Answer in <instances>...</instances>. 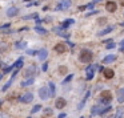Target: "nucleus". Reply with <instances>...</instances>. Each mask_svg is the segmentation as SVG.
I'll return each instance as SVG.
<instances>
[{
	"label": "nucleus",
	"mask_w": 124,
	"mask_h": 118,
	"mask_svg": "<svg viewBox=\"0 0 124 118\" xmlns=\"http://www.w3.org/2000/svg\"><path fill=\"white\" fill-rule=\"evenodd\" d=\"M92 57H94V54H92V52L89 49H83L80 52V54H79V60L81 62H89L92 60Z\"/></svg>",
	"instance_id": "obj_1"
},
{
	"label": "nucleus",
	"mask_w": 124,
	"mask_h": 118,
	"mask_svg": "<svg viewBox=\"0 0 124 118\" xmlns=\"http://www.w3.org/2000/svg\"><path fill=\"white\" fill-rule=\"evenodd\" d=\"M96 68H100L97 64L95 65H88L85 68V78H87L88 81H91L92 78H94V74H95V70H96Z\"/></svg>",
	"instance_id": "obj_2"
},
{
	"label": "nucleus",
	"mask_w": 124,
	"mask_h": 118,
	"mask_svg": "<svg viewBox=\"0 0 124 118\" xmlns=\"http://www.w3.org/2000/svg\"><path fill=\"white\" fill-rule=\"evenodd\" d=\"M111 100H112V96H111L109 92H107V90L101 92V97H100V100H99L100 104H109Z\"/></svg>",
	"instance_id": "obj_3"
},
{
	"label": "nucleus",
	"mask_w": 124,
	"mask_h": 118,
	"mask_svg": "<svg viewBox=\"0 0 124 118\" xmlns=\"http://www.w3.org/2000/svg\"><path fill=\"white\" fill-rule=\"evenodd\" d=\"M35 73H36V68H35V65H31L30 68H27V69L24 70L23 76L25 78H34Z\"/></svg>",
	"instance_id": "obj_4"
},
{
	"label": "nucleus",
	"mask_w": 124,
	"mask_h": 118,
	"mask_svg": "<svg viewBox=\"0 0 124 118\" xmlns=\"http://www.w3.org/2000/svg\"><path fill=\"white\" fill-rule=\"evenodd\" d=\"M50 96H51V93L50 92H48V89L47 88H40L39 89V97L41 98V100H43V101H45V100H48V98H50Z\"/></svg>",
	"instance_id": "obj_5"
},
{
	"label": "nucleus",
	"mask_w": 124,
	"mask_h": 118,
	"mask_svg": "<svg viewBox=\"0 0 124 118\" xmlns=\"http://www.w3.org/2000/svg\"><path fill=\"white\" fill-rule=\"evenodd\" d=\"M32 100H34L32 93H25L20 97V102H23V104H30V102H32Z\"/></svg>",
	"instance_id": "obj_6"
},
{
	"label": "nucleus",
	"mask_w": 124,
	"mask_h": 118,
	"mask_svg": "<svg viewBox=\"0 0 124 118\" xmlns=\"http://www.w3.org/2000/svg\"><path fill=\"white\" fill-rule=\"evenodd\" d=\"M71 7V1L69 0H61L60 3H59V5L56 7V9H68V8Z\"/></svg>",
	"instance_id": "obj_7"
},
{
	"label": "nucleus",
	"mask_w": 124,
	"mask_h": 118,
	"mask_svg": "<svg viewBox=\"0 0 124 118\" xmlns=\"http://www.w3.org/2000/svg\"><path fill=\"white\" fill-rule=\"evenodd\" d=\"M17 13H19V8L17 7H11V8H8L7 12H5V15H7L8 17H14V16H16Z\"/></svg>",
	"instance_id": "obj_8"
},
{
	"label": "nucleus",
	"mask_w": 124,
	"mask_h": 118,
	"mask_svg": "<svg viewBox=\"0 0 124 118\" xmlns=\"http://www.w3.org/2000/svg\"><path fill=\"white\" fill-rule=\"evenodd\" d=\"M47 56H48V51L45 49V48H43V49H40V51L37 52V58L40 61H44L45 58H47Z\"/></svg>",
	"instance_id": "obj_9"
},
{
	"label": "nucleus",
	"mask_w": 124,
	"mask_h": 118,
	"mask_svg": "<svg viewBox=\"0 0 124 118\" xmlns=\"http://www.w3.org/2000/svg\"><path fill=\"white\" fill-rule=\"evenodd\" d=\"M103 110H104V109H101L100 105H95V106H92V109H91V114H92V115L103 114Z\"/></svg>",
	"instance_id": "obj_10"
},
{
	"label": "nucleus",
	"mask_w": 124,
	"mask_h": 118,
	"mask_svg": "<svg viewBox=\"0 0 124 118\" xmlns=\"http://www.w3.org/2000/svg\"><path fill=\"white\" fill-rule=\"evenodd\" d=\"M116 8H117V4L114 3V1H107V4H105V9L108 12H115Z\"/></svg>",
	"instance_id": "obj_11"
},
{
	"label": "nucleus",
	"mask_w": 124,
	"mask_h": 118,
	"mask_svg": "<svg viewBox=\"0 0 124 118\" xmlns=\"http://www.w3.org/2000/svg\"><path fill=\"white\" fill-rule=\"evenodd\" d=\"M65 100L64 98H57L56 101H55V108L56 109H64V106H65Z\"/></svg>",
	"instance_id": "obj_12"
},
{
	"label": "nucleus",
	"mask_w": 124,
	"mask_h": 118,
	"mask_svg": "<svg viewBox=\"0 0 124 118\" xmlns=\"http://www.w3.org/2000/svg\"><path fill=\"white\" fill-rule=\"evenodd\" d=\"M61 29H63L61 27H55L54 28V32H55V33H57L60 37H65V39H68V37H69V35H68V33H64Z\"/></svg>",
	"instance_id": "obj_13"
},
{
	"label": "nucleus",
	"mask_w": 124,
	"mask_h": 118,
	"mask_svg": "<svg viewBox=\"0 0 124 118\" xmlns=\"http://www.w3.org/2000/svg\"><path fill=\"white\" fill-rule=\"evenodd\" d=\"M116 60V56L115 54H108L107 57L103 58V64H111V62H114Z\"/></svg>",
	"instance_id": "obj_14"
},
{
	"label": "nucleus",
	"mask_w": 124,
	"mask_h": 118,
	"mask_svg": "<svg viewBox=\"0 0 124 118\" xmlns=\"http://www.w3.org/2000/svg\"><path fill=\"white\" fill-rule=\"evenodd\" d=\"M23 64H24V58L20 57V58H17V60L15 61L14 64H12V66H14L15 69H20V68L23 66Z\"/></svg>",
	"instance_id": "obj_15"
},
{
	"label": "nucleus",
	"mask_w": 124,
	"mask_h": 118,
	"mask_svg": "<svg viewBox=\"0 0 124 118\" xmlns=\"http://www.w3.org/2000/svg\"><path fill=\"white\" fill-rule=\"evenodd\" d=\"M114 25H109V27H107V28H104L103 31H100L99 33H97V36H104V35H107V33H109V32H112L114 31Z\"/></svg>",
	"instance_id": "obj_16"
},
{
	"label": "nucleus",
	"mask_w": 124,
	"mask_h": 118,
	"mask_svg": "<svg viewBox=\"0 0 124 118\" xmlns=\"http://www.w3.org/2000/svg\"><path fill=\"white\" fill-rule=\"evenodd\" d=\"M114 76H115V72L112 70V69H105V70H104V77L107 78V80L114 78Z\"/></svg>",
	"instance_id": "obj_17"
},
{
	"label": "nucleus",
	"mask_w": 124,
	"mask_h": 118,
	"mask_svg": "<svg viewBox=\"0 0 124 118\" xmlns=\"http://www.w3.org/2000/svg\"><path fill=\"white\" fill-rule=\"evenodd\" d=\"M74 23H75V20H74V19H68V20H64L63 23H61V25H60V27L63 28V29H65V28H68V27L71 25V24H74Z\"/></svg>",
	"instance_id": "obj_18"
},
{
	"label": "nucleus",
	"mask_w": 124,
	"mask_h": 118,
	"mask_svg": "<svg viewBox=\"0 0 124 118\" xmlns=\"http://www.w3.org/2000/svg\"><path fill=\"white\" fill-rule=\"evenodd\" d=\"M55 51H56L57 53H64V52L67 51V48H65L64 44H57L56 47H55Z\"/></svg>",
	"instance_id": "obj_19"
},
{
	"label": "nucleus",
	"mask_w": 124,
	"mask_h": 118,
	"mask_svg": "<svg viewBox=\"0 0 124 118\" xmlns=\"http://www.w3.org/2000/svg\"><path fill=\"white\" fill-rule=\"evenodd\" d=\"M35 82V78H27L25 81L21 82V88H27V86H30V85H32Z\"/></svg>",
	"instance_id": "obj_20"
},
{
	"label": "nucleus",
	"mask_w": 124,
	"mask_h": 118,
	"mask_svg": "<svg viewBox=\"0 0 124 118\" xmlns=\"http://www.w3.org/2000/svg\"><path fill=\"white\" fill-rule=\"evenodd\" d=\"M25 47H27V43H25V41H17L16 44H15V48H16V49H25Z\"/></svg>",
	"instance_id": "obj_21"
},
{
	"label": "nucleus",
	"mask_w": 124,
	"mask_h": 118,
	"mask_svg": "<svg viewBox=\"0 0 124 118\" xmlns=\"http://www.w3.org/2000/svg\"><path fill=\"white\" fill-rule=\"evenodd\" d=\"M35 31H36L39 35H47V33H48V31H47V29H44V28L39 27V25H36V27H35Z\"/></svg>",
	"instance_id": "obj_22"
},
{
	"label": "nucleus",
	"mask_w": 124,
	"mask_h": 118,
	"mask_svg": "<svg viewBox=\"0 0 124 118\" xmlns=\"http://www.w3.org/2000/svg\"><path fill=\"white\" fill-rule=\"evenodd\" d=\"M48 85H50V93H51V96L54 97V96H55V93H56V90H55V89H56V88H55L54 82H50V84H48Z\"/></svg>",
	"instance_id": "obj_23"
},
{
	"label": "nucleus",
	"mask_w": 124,
	"mask_h": 118,
	"mask_svg": "<svg viewBox=\"0 0 124 118\" xmlns=\"http://www.w3.org/2000/svg\"><path fill=\"white\" fill-rule=\"evenodd\" d=\"M39 110H41V106H40V105H35L34 108H32V110H31V113L34 114V113H37Z\"/></svg>",
	"instance_id": "obj_24"
},
{
	"label": "nucleus",
	"mask_w": 124,
	"mask_h": 118,
	"mask_svg": "<svg viewBox=\"0 0 124 118\" xmlns=\"http://www.w3.org/2000/svg\"><path fill=\"white\" fill-rule=\"evenodd\" d=\"M23 19L24 20H28V19H36L37 20V13H32V15H28V16H24Z\"/></svg>",
	"instance_id": "obj_25"
},
{
	"label": "nucleus",
	"mask_w": 124,
	"mask_h": 118,
	"mask_svg": "<svg viewBox=\"0 0 124 118\" xmlns=\"http://www.w3.org/2000/svg\"><path fill=\"white\" fill-rule=\"evenodd\" d=\"M72 78H74V74H68V76H67V77H65V80H64V81L63 82H61V84H67V82H69L71 81V80H72Z\"/></svg>",
	"instance_id": "obj_26"
},
{
	"label": "nucleus",
	"mask_w": 124,
	"mask_h": 118,
	"mask_svg": "<svg viewBox=\"0 0 124 118\" xmlns=\"http://www.w3.org/2000/svg\"><path fill=\"white\" fill-rule=\"evenodd\" d=\"M121 115H123V109H117L116 114H115V118H121Z\"/></svg>",
	"instance_id": "obj_27"
},
{
	"label": "nucleus",
	"mask_w": 124,
	"mask_h": 118,
	"mask_svg": "<svg viewBox=\"0 0 124 118\" xmlns=\"http://www.w3.org/2000/svg\"><path fill=\"white\" fill-rule=\"evenodd\" d=\"M117 96H119V97H124V88L117 90Z\"/></svg>",
	"instance_id": "obj_28"
},
{
	"label": "nucleus",
	"mask_w": 124,
	"mask_h": 118,
	"mask_svg": "<svg viewBox=\"0 0 124 118\" xmlns=\"http://www.w3.org/2000/svg\"><path fill=\"white\" fill-rule=\"evenodd\" d=\"M27 54H30V56H34V54H37V52H35L34 49H27Z\"/></svg>",
	"instance_id": "obj_29"
},
{
	"label": "nucleus",
	"mask_w": 124,
	"mask_h": 118,
	"mask_svg": "<svg viewBox=\"0 0 124 118\" xmlns=\"http://www.w3.org/2000/svg\"><path fill=\"white\" fill-rule=\"evenodd\" d=\"M85 102H87V100H84V98H83V101H81V104L77 106V109H79V110H81V109H83V106L85 105Z\"/></svg>",
	"instance_id": "obj_30"
},
{
	"label": "nucleus",
	"mask_w": 124,
	"mask_h": 118,
	"mask_svg": "<svg viewBox=\"0 0 124 118\" xmlns=\"http://www.w3.org/2000/svg\"><path fill=\"white\" fill-rule=\"evenodd\" d=\"M116 47V45H115V43H109V44H107V49H114V48Z\"/></svg>",
	"instance_id": "obj_31"
},
{
	"label": "nucleus",
	"mask_w": 124,
	"mask_h": 118,
	"mask_svg": "<svg viewBox=\"0 0 124 118\" xmlns=\"http://www.w3.org/2000/svg\"><path fill=\"white\" fill-rule=\"evenodd\" d=\"M97 13H99V11H91V12L85 13V16H91V15H97Z\"/></svg>",
	"instance_id": "obj_32"
},
{
	"label": "nucleus",
	"mask_w": 124,
	"mask_h": 118,
	"mask_svg": "<svg viewBox=\"0 0 124 118\" xmlns=\"http://www.w3.org/2000/svg\"><path fill=\"white\" fill-rule=\"evenodd\" d=\"M41 69H43V72H47V69H48V64H47V62H44V64H43Z\"/></svg>",
	"instance_id": "obj_33"
},
{
	"label": "nucleus",
	"mask_w": 124,
	"mask_h": 118,
	"mask_svg": "<svg viewBox=\"0 0 124 118\" xmlns=\"http://www.w3.org/2000/svg\"><path fill=\"white\" fill-rule=\"evenodd\" d=\"M120 51H121V52H124V39L120 41Z\"/></svg>",
	"instance_id": "obj_34"
},
{
	"label": "nucleus",
	"mask_w": 124,
	"mask_h": 118,
	"mask_svg": "<svg viewBox=\"0 0 124 118\" xmlns=\"http://www.w3.org/2000/svg\"><path fill=\"white\" fill-rule=\"evenodd\" d=\"M10 27H11V24H4V25H1V31L7 29V28H10Z\"/></svg>",
	"instance_id": "obj_35"
},
{
	"label": "nucleus",
	"mask_w": 124,
	"mask_h": 118,
	"mask_svg": "<svg viewBox=\"0 0 124 118\" xmlns=\"http://www.w3.org/2000/svg\"><path fill=\"white\" fill-rule=\"evenodd\" d=\"M67 72V68L65 66H60V73H65Z\"/></svg>",
	"instance_id": "obj_36"
},
{
	"label": "nucleus",
	"mask_w": 124,
	"mask_h": 118,
	"mask_svg": "<svg viewBox=\"0 0 124 118\" xmlns=\"http://www.w3.org/2000/svg\"><path fill=\"white\" fill-rule=\"evenodd\" d=\"M51 113H52V110H51L50 108H47V109H45V114H47V115H48V114H51Z\"/></svg>",
	"instance_id": "obj_37"
},
{
	"label": "nucleus",
	"mask_w": 124,
	"mask_h": 118,
	"mask_svg": "<svg viewBox=\"0 0 124 118\" xmlns=\"http://www.w3.org/2000/svg\"><path fill=\"white\" fill-rule=\"evenodd\" d=\"M97 23H99V24H103V23H105V19H99V20H97Z\"/></svg>",
	"instance_id": "obj_38"
},
{
	"label": "nucleus",
	"mask_w": 124,
	"mask_h": 118,
	"mask_svg": "<svg viewBox=\"0 0 124 118\" xmlns=\"http://www.w3.org/2000/svg\"><path fill=\"white\" fill-rule=\"evenodd\" d=\"M59 118H65V113H61V114H59Z\"/></svg>",
	"instance_id": "obj_39"
},
{
	"label": "nucleus",
	"mask_w": 124,
	"mask_h": 118,
	"mask_svg": "<svg viewBox=\"0 0 124 118\" xmlns=\"http://www.w3.org/2000/svg\"><path fill=\"white\" fill-rule=\"evenodd\" d=\"M88 8H94V3H89V4H88Z\"/></svg>",
	"instance_id": "obj_40"
},
{
	"label": "nucleus",
	"mask_w": 124,
	"mask_h": 118,
	"mask_svg": "<svg viewBox=\"0 0 124 118\" xmlns=\"http://www.w3.org/2000/svg\"><path fill=\"white\" fill-rule=\"evenodd\" d=\"M81 118H84V117H81Z\"/></svg>",
	"instance_id": "obj_41"
}]
</instances>
